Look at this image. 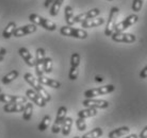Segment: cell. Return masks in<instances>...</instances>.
Segmentation results:
<instances>
[{
    "label": "cell",
    "mask_w": 147,
    "mask_h": 138,
    "mask_svg": "<svg viewBox=\"0 0 147 138\" xmlns=\"http://www.w3.org/2000/svg\"><path fill=\"white\" fill-rule=\"evenodd\" d=\"M144 0H133L132 2V11L138 13L142 10V7H143Z\"/></svg>",
    "instance_id": "1f68e13d"
},
{
    "label": "cell",
    "mask_w": 147,
    "mask_h": 138,
    "mask_svg": "<svg viewBox=\"0 0 147 138\" xmlns=\"http://www.w3.org/2000/svg\"><path fill=\"white\" fill-rule=\"evenodd\" d=\"M66 106H60L59 109H58V113H57L55 122H53V125L51 127V132L53 134H59L60 132H61V127H62L63 122H64V120L66 118Z\"/></svg>",
    "instance_id": "8992f818"
},
{
    "label": "cell",
    "mask_w": 147,
    "mask_h": 138,
    "mask_svg": "<svg viewBox=\"0 0 147 138\" xmlns=\"http://www.w3.org/2000/svg\"><path fill=\"white\" fill-rule=\"evenodd\" d=\"M140 79H147V65L144 67L140 72Z\"/></svg>",
    "instance_id": "d6a6232c"
},
{
    "label": "cell",
    "mask_w": 147,
    "mask_h": 138,
    "mask_svg": "<svg viewBox=\"0 0 147 138\" xmlns=\"http://www.w3.org/2000/svg\"><path fill=\"white\" fill-rule=\"evenodd\" d=\"M44 72L51 73L52 72V60L51 58H46L44 62Z\"/></svg>",
    "instance_id": "f546056e"
},
{
    "label": "cell",
    "mask_w": 147,
    "mask_h": 138,
    "mask_svg": "<svg viewBox=\"0 0 147 138\" xmlns=\"http://www.w3.org/2000/svg\"><path fill=\"white\" fill-rule=\"evenodd\" d=\"M24 79L26 80V82H28V83L33 87V89L35 91H36L37 94H40L42 98L44 99L46 102H49L50 100H51V96L48 94V91L45 89L43 86H42V84L38 82V80H37L36 78L33 76V74H31V73L27 72L25 73V76H24Z\"/></svg>",
    "instance_id": "6da1fadb"
},
{
    "label": "cell",
    "mask_w": 147,
    "mask_h": 138,
    "mask_svg": "<svg viewBox=\"0 0 147 138\" xmlns=\"http://www.w3.org/2000/svg\"><path fill=\"white\" fill-rule=\"evenodd\" d=\"M18 53L20 54L22 58H24V61L26 62V64L30 67H34L35 66V60L33 58L32 54L30 53V51L25 47H22L19 48L18 50Z\"/></svg>",
    "instance_id": "2e32d148"
},
{
    "label": "cell",
    "mask_w": 147,
    "mask_h": 138,
    "mask_svg": "<svg viewBox=\"0 0 147 138\" xmlns=\"http://www.w3.org/2000/svg\"><path fill=\"white\" fill-rule=\"evenodd\" d=\"M22 113H24L22 114V119L25 121H29L32 117V113H33V104L31 102H27Z\"/></svg>",
    "instance_id": "d4e9b609"
},
{
    "label": "cell",
    "mask_w": 147,
    "mask_h": 138,
    "mask_svg": "<svg viewBox=\"0 0 147 138\" xmlns=\"http://www.w3.org/2000/svg\"><path fill=\"white\" fill-rule=\"evenodd\" d=\"M29 20L33 25H40V27H43L44 29L48 30V31H55L57 29V25H55V22L51 21V20H49V19H46L44 17H40V15L37 14H31L29 16Z\"/></svg>",
    "instance_id": "5b68a950"
},
{
    "label": "cell",
    "mask_w": 147,
    "mask_h": 138,
    "mask_svg": "<svg viewBox=\"0 0 147 138\" xmlns=\"http://www.w3.org/2000/svg\"><path fill=\"white\" fill-rule=\"evenodd\" d=\"M115 90V86L114 85H105L101 87H96L92 89H88L84 91V97L86 99H94L95 97L98 96H103V94H111Z\"/></svg>",
    "instance_id": "7a4b0ae2"
},
{
    "label": "cell",
    "mask_w": 147,
    "mask_h": 138,
    "mask_svg": "<svg viewBox=\"0 0 147 138\" xmlns=\"http://www.w3.org/2000/svg\"><path fill=\"white\" fill-rule=\"evenodd\" d=\"M5 54H7V50H5L3 47H0V55L4 56Z\"/></svg>",
    "instance_id": "d590c367"
},
{
    "label": "cell",
    "mask_w": 147,
    "mask_h": 138,
    "mask_svg": "<svg viewBox=\"0 0 147 138\" xmlns=\"http://www.w3.org/2000/svg\"><path fill=\"white\" fill-rule=\"evenodd\" d=\"M102 134L103 131L101 127H95V129H93L92 131L85 133L81 138H99L100 136H102Z\"/></svg>",
    "instance_id": "484cf974"
},
{
    "label": "cell",
    "mask_w": 147,
    "mask_h": 138,
    "mask_svg": "<svg viewBox=\"0 0 147 138\" xmlns=\"http://www.w3.org/2000/svg\"><path fill=\"white\" fill-rule=\"evenodd\" d=\"M138 20H139L138 15H136V14L129 15V16H127L125 19H123L121 22L116 23L115 29H114V33L115 32H124L125 30L130 28L131 25H136V22H138Z\"/></svg>",
    "instance_id": "9c48e42d"
},
{
    "label": "cell",
    "mask_w": 147,
    "mask_h": 138,
    "mask_svg": "<svg viewBox=\"0 0 147 138\" xmlns=\"http://www.w3.org/2000/svg\"><path fill=\"white\" fill-rule=\"evenodd\" d=\"M95 81H97V82H102L103 79H102V78H101V76H95Z\"/></svg>",
    "instance_id": "74e56055"
},
{
    "label": "cell",
    "mask_w": 147,
    "mask_h": 138,
    "mask_svg": "<svg viewBox=\"0 0 147 138\" xmlns=\"http://www.w3.org/2000/svg\"><path fill=\"white\" fill-rule=\"evenodd\" d=\"M130 132V129L128 127H121L115 129L109 133V138H121L123 136L127 135Z\"/></svg>",
    "instance_id": "ffe728a7"
},
{
    "label": "cell",
    "mask_w": 147,
    "mask_h": 138,
    "mask_svg": "<svg viewBox=\"0 0 147 138\" xmlns=\"http://www.w3.org/2000/svg\"><path fill=\"white\" fill-rule=\"evenodd\" d=\"M118 14H119V9L118 7H111L109 18H108L106 29H105L106 36H112V34L114 33V29H115V25H116V20H117Z\"/></svg>",
    "instance_id": "3957f363"
},
{
    "label": "cell",
    "mask_w": 147,
    "mask_h": 138,
    "mask_svg": "<svg viewBox=\"0 0 147 138\" xmlns=\"http://www.w3.org/2000/svg\"><path fill=\"white\" fill-rule=\"evenodd\" d=\"M60 33L64 36H69L74 38H79V40H85L88 37V32L82 29L73 28L69 25H64L60 29Z\"/></svg>",
    "instance_id": "277c9868"
},
{
    "label": "cell",
    "mask_w": 147,
    "mask_h": 138,
    "mask_svg": "<svg viewBox=\"0 0 147 138\" xmlns=\"http://www.w3.org/2000/svg\"><path fill=\"white\" fill-rule=\"evenodd\" d=\"M0 94H1V88H0Z\"/></svg>",
    "instance_id": "60d3db41"
},
{
    "label": "cell",
    "mask_w": 147,
    "mask_h": 138,
    "mask_svg": "<svg viewBox=\"0 0 147 138\" xmlns=\"http://www.w3.org/2000/svg\"><path fill=\"white\" fill-rule=\"evenodd\" d=\"M139 138H147V125L142 130V132L140 133Z\"/></svg>",
    "instance_id": "836d02e7"
},
{
    "label": "cell",
    "mask_w": 147,
    "mask_h": 138,
    "mask_svg": "<svg viewBox=\"0 0 147 138\" xmlns=\"http://www.w3.org/2000/svg\"><path fill=\"white\" fill-rule=\"evenodd\" d=\"M18 76H19V72L17 71V70H12V71L7 73V74L2 78V83H3L4 85H7V84L13 82Z\"/></svg>",
    "instance_id": "83f0119b"
},
{
    "label": "cell",
    "mask_w": 147,
    "mask_h": 138,
    "mask_svg": "<svg viewBox=\"0 0 147 138\" xmlns=\"http://www.w3.org/2000/svg\"><path fill=\"white\" fill-rule=\"evenodd\" d=\"M73 118L71 117H66L64 122L62 124V127H61V132H62L63 136H68L71 132V127H73Z\"/></svg>",
    "instance_id": "44dd1931"
},
{
    "label": "cell",
    "mask_w": 147,
    "mask_h": 138,
    "mask_svg": "<svg viewBox=\"0 0 147 138\" xmlns=\"http://www.w3.org/2000/svg\"><path fill=\"white\" fill-rule=\"evenodd\" d=\"M53 1H55V0H45V3H44L45 7H49L50 4L53 3Z\"/></svg>",
    "instance_id": "e575fe53"
},
{
    "label": "cell",
    "mask_w": 147,
    "mask_h": 138,
    "mask_svg": "<svg viewBox=\"0 0 147 138\" xmlns=\"http://www.w3.org/2000/svg\"><path fill=\"white\" fill-rule=\"evenodd\" d=\"M27 97L24 96H11V94H0V102H3L5 104L7 103H27Z\"/></svg>",
    "instance_id": "7c38bea8"
},
{
    "label": "cell",
    "mask_w": 147,
    "mask_h": 138,
    "mask_svg": "<svg viewBox=\"0 0 147 138\" xmlns=\"http://www.w3.org/2000/svg\"><path fill=\"white\" fill-rule=\"evenodd\" d=\"M3 61V56L2 55H0V62H2Z\"/></svg>",
    "instance_id": "f35d334b"
},
{
    "label": "cell",
    "mask_w": 147,
    "mask_h": 138,
    "mask_svg": "<svg viewBox=\"0 0 147 138\" xmlns=\"http://www.w3.org/2000/svg\"><path fill=\"white\" fill-rule=\"evenodd\" d=\"M124 138H139V136L136 134H130L129 136H126V137H124Z\"/></svg>",
    "instance_id": "8d00e7d4"
},
{
    "label": "cell",
    "mask_w": 147,
    "mask_h": 138,
    "mask_svg": "<svg viewBox=\"0 0 147 138\" xmlns=\"http://www.w3.org/2000/svg\"><path fill=\"white\" fill-rule=\"evenodd\" d=\"M99 14H100L99 9H92V10L85 12V13H81V14L75 16V22H80V23H82V22L88 20V19L95 18Z\"/></svg>",
    "instance_id": "4fadbf2b"
},
{
    "label": "cell",
    "mask_w": 147,
    "mask_h": 138,
    "mask_svg": "<svg viewBox=\"0 0 147 138\" xmlns=\"http://www.w3.org/2000/svg\"><path fill=\"white\" fill-rule=\"evenodd\" d=\"M26 104H22V103H7L4 104L3 111L5 113H20L24 112Z\"/></svg>",
    "instance_id": "e0dca14e"
},
{
    "label": "cell",
    "mask_w": 147,
    "mask_h": 138,
    "mask_svg": "<svg viewBox=\"0 0 147 138\" xmlns=\"http://www.w3.org/2000/svg\"><path fill=\"white\" fill-rule=\"evenodd\" d=\"M15 30H16V23H15L14 21L9 22L7 27L4 28L3 33H2V36H3L5 40H9V38L14 34Z\"/></svg>",
    "instance_id": "cb8c5ba5"
},
{
    "label": "cell",
    "mask_w": 147,
    "mask_h": 138,
    "mask_svg": "<svg viewBox=\"0 0 147 138\" xmlns=\"http://www.w3.org/2000/svg\"><path fill=\"white\" fill-rule=\"evenodd\" d=\"M63 2H64V0H55L53 1V3L50 7V11H49L50 16H57V15L59 14V11L61 7H62Z\"/></svg>",
    "instance_id": "4316f807"
},
{
    "label": "cell",
    "mask_w": 147,
    "mask_h": 138,
    "mask_svg": "<svg viewBox=\"0 0 147 138\" xmlns=\"http://www.w3.org/2000/svg\"><path fill=\"white\" fill-rule=\"evenodd\" d=\"M97 113H98V112H97L96 109H88V107H86V109L78 112V118H82V119L91 118V117L96 116Z\"/></svg>",
    "instance_id": "7402d4cb"
},
{
    "label": "cell",
    "mask_w": 147,
    "mask_h": 138,
    "mask_svg": "<svg viewBox=\"0 0 147 138\" xmlns=\"http://www.w3.org/2000/svg\"><path fill=\"white\" fill-rule=\"evenodd\" d=\"M82 104L85 107L88 109H107L109 106V102L106 100H100V99H85L82 102Z\"/></svg>",
    "instance_id": "8fae6325"
},
{
    "label": "cell",
    "mask_w": 147,
    "mask_h": 138,
    "mask_svg": "<svg viewBox=\"0 0 147 138\" xmlns=\"http://www.w3.org/2000/svg\"><path fill=\"white\" fill-rule=\"evenodd\" d=\"M74 138H81V137H79V136H75Z\"/></svg>",
    "instance_id": "ab89813d"
},
{
    "label": "cell",
    "mask_w": 147,
    "mask_h": 138,
    "mask_svg": "<svg viewBox=\"0 0 147 138\" xmlns=\"http://www.w3.org/2000/svg\"><path fill=\"white\" fill-rule=\"evenodd\" d=\"M26 96H27V98L30 99V100L33 102L34 104H36L37 106H40V107H45V106H46V103H47V102L45 101L44 99L42 98L40 94H37L35 90H33V89H28V90L26 91Z\"/></svg>",
    "instance_id": "5bb4252c"
},
{
    "label": "cell",
    "mask_w": 147,
    "mask_h": 138,
    "mask_svg": "<svg viewBox=\"0 0 147 138\" xmlns=\"http://www.w3.org/2000/svg\"><path fill=\"white\" fill-rule=\"evenodd\" d=\"M108 1H112V0H108Z\"/></svg>",
    "instance_id": "b9f144b4"
},
{
    "label": "cell",
    "mask_w": 147,
    "mask_h": 138,
    "mask_svg": "<svg viewBox=\"0 0 147 138\" xmlns=\"http://www.w3.org/2000/svg\"><path fill=\"white\" fill-rule=\"evenodd\" d=\"M113 42L116 43H126V44H132L136 40V35H133L131 33L126 32H115L111 36Z\"/></svg>",
    "instance_id": "30bf717a"
},
{
    "label": "cell",
    "mask_w": 147,
    "mask_h": 138,
    "mask_svg": "<svg viewBox=\"0 0 147 138\" xmlns=\"http://www.w3.org/2000/svg\"><path fill=\"white\" fill-rule=\"evenodd\" d=\"M79 65H80V54L75 52L71 54L70 58V70L68 73V78L69 80L75 81L78 79L79 76Z\"/></svg>",
    "instance_id": "52a82bcc"
},
{
    "label": "cell",
    "mask_w": 147,
    "mask_h": 138,
    "mask_svg": "<svg viewBox=\"0 0 147 138\" xmlns=\"http://www.w3.org/2000/svg\"><path fill=\"white\" fill-rule=\"evenodd\" d=\"M38 82H40L42 85H46V86H49V87H52V88H55V89H58V88L61 87V83H60L59 81L57 80H53V79H50V78H46V76H40L37 79Z\"/></svg>",
    "instance_id": "d6986e66"
},
{
    "label": "cell",
    "mask_w": 147,
    "mask_h": 138,
    "mask_svg": "<svg viewBox=\"0 0 147 138\" xmlns=\"http://www.w3.org/2000/svg\"><path fill=\"white\" fill-rule=\"evenodd\" d=\"M105 23V18L102 17H95L92 19H88L81 23L82 28H96Z\"/></svg>",
    "instance_id": "ac0fdd59"
},
{
    "label": "cell",
    "mask_w": 147,
    "mask_h": 138,
    "mask_svg": "<svg viewBox=\"0 0 147 138\" xmlns=\"http://www.w3.org/2000/svg\"><path fill=\"white\" fill-rule=\"evenodd\" d=\"M50 121H51L50 116H49V115H46V116L42 119L40 125H38V131L40 132L46 131V130L48 129V127H49V124H50Z\"/></svg>",
    "instance_id": "f1b7e54d"
},
{
    "label": "cell",
    "mask_w": 147,
    "mask_h": 138,
    "mask_svg": "<svg viewBox=\"0 0 147 138\" xmlns=\"http://www.w3.org/2000/svg\"><path fill=\"white\" fill-rule=\"evenodd\" d=\"M76 127H77L78 131L83 132L86 130V122H85V119H82V118H78L76 120Z\"/></svg>",
    "instance_id": "4dcf8cb0"
},
{
    "label": "cell",
    "mask_w": 147,
    "mask_h": 138,
    "mask_svg": "<svg viewBox=\"0 0 147 138\" xmlns=\"http://www.w3.org/2000/svg\"><path fill=\"white\" fill-rule=\"evenodd\" d=\"M64 11H65V20H66L67 25L71 27L74 23H76L75 22V15H74L73 7H70V5H67V7H65Z\"/></svg>",
    "instance_id": "603a6c76"
},
{
    "label": "cell",
    "mask_w": 147,
    "mask_h": 138,
    "mask_svg": "<svg viewBox=\"0 0 147 138\" xmlns=\"http://www.w3.org/2000/svg\"><path fill=\"white\" fill-rule=\"evenodd\" d=\"M46 58V52L44 48L36 49V58H35V72L37 78H40L44 74V62Z\"/></svg>",
    "instance_id": "ba28073f"
},
{
    "label": "cell",
    "mask_w": 147,
    "mask_h": 138,
    "mask_svg": "<svg viewBox=\"0 0 147 138\" xmlns=\"http://www.w3.org/2000/svg\"><path fill=\"white\" fill-rule=\"evenodd\" d=\"M37 30L36 25L31 23V25H26L24 27H20V28H16V30L14 31V35L15 37H22L25 36V35H28V34H31V33H34Z\"/></svg>",
    "instance_id": "9a60e30c"
}]
</instances>
